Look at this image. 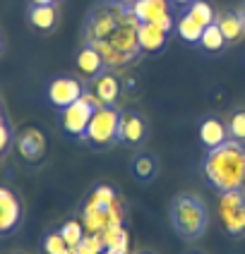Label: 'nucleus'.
<instances>
[{
	"mask_svg": "<svg viewBox=\"0 0 245 254\" xmlns=\"http://www.w3.org/2000/svg\"><path fill=\"white\" fill-rule=\"evenodd\" d=\"M86 86L80 82V79H75L70 74H58L53 77L48 86H46V99L48 103L56 108V111H63V108H68L72 106L75 101L82 99V94H84Z\"/></svg>",
	"mask_w": 245,
	"mask_h": 254,
	"instance_id": "7",
	"label": "nucleus"
},
{
	"mask_svg": "<svg viewBox=\"0 0 245 254\" xmlns=\"http://www.w3.org/2000/svg\"><path fill=\"white\" fill-rule=\"evenodd\" d=\"M14 149L27 163H39L46 154V134L34 125L22 127L14 134Z\"/></svg>",
	"mask_w": 245,
	"mask_h": 254,
	"instance_id": "10",
	"label": "nucleus"
},
{
	"mask_svg": "<svg viewBox=\"0 0 245 254\" xmlns=\"http://www.w3.org/2000/svg\"><path fill=\"white\" fill-rule=\"evenodd\" d=\"M56 2H60V0H56Z\"/></svg>",
	"mask_w": 245,
	"mask_h": 254,
	"instance_id": "37",
	"label": "nucleus"
},
{
	"mask_svg": "<svg viewBox=\"0 0 245 254\" xmlns=\"http://www.w3.org/2000/svg\"><path fill=\"white\" fill-rule=\"evenodd\" d=\"M75 67H77V72L84 77L86 82H94L99 74H103V72L108 70L103 56L94 46H89V43H82L77 48V53H75Z\"/></svg>",
	"mask_w": 245,
	"mask_h": 254,
	"instance_id": "13",
	"label": "nucleus"
},
{
	"mask_svg": "<svg viewBox=\"0 0 245 254\" xmlns=\"http://www.w3.org/2000/svg\"><path fill=\"white\" fill-rule=\"evenodd\" d=\"M197 48L204 51V53H212V56H214V53H221L224 48H229V43H226V39H224V34H221V29H219L216 22L209 24V27H204Z\"/></svg>",
	"mask_w": 245,
	"mask_h": 254,
	"instance_id": "21",
	"label": "nucleus"
},
{
	"mask_svg": "<svg viewBox=\"0 0 245 254\" xmlns=\"http://www.w3.org/2000/svg\"><path fill=\"white\" fill-rule=\"evenodd\" d=\"M118 2H125V5H135V0H118Z\"/></svg>",
	"mask_w": 245,
	"mask_h": 254,
	"instance_id": "31",
	"label": "nucleus"
},
{
	"mask_svg": "<svg viewBox=\"0 0 245 254\" xmlns=\"http://www.w3.org/2000/svg\"><path fill=\"white\" fill-rule=\"evenodd\" d=\"M89 89L103 106H115L118 99H120V82L113 74V70H106L94 82H89Z\"/></svg>",
	"mask_w": 245,
	"mask_h": 254,
	"instance_id": "16",
	"label": "nucleus"
},
{
	"mask_svg": "<svg viewBox=\"0 0 245 254\" xmlns=\"http://www.w3.org/2000/svg\"><path fill=\"white\" fill-rule=\"evenodd\" d=\"M183 10H185L200 27H209V24L216 22V10L209 0H192L187 7H183Z\"/></svg>",
	"mask_w": 245,
	"mask_h": 254,
	"instance_id": "22",
	"label": "nucleus"
},
{
	"mask_svg": "<svg viewBox=\"0 0 245 254\" xmlns=\"http://www.w3.org/2000/svg\"><path fill=\"white\" fill-rule=\"evenodd\" d=\"M103 254H113V252H103Z\"/></svg>",
	"mask_w": 245,
	"mask_h": 254,
	"instance_id": "36",
	"label": "nucleus"
},
{
	"mask_svg": "<svg viewBox=\"0 0 245 254\" xmlns=\"http://www.w3.org/2000/svg\"><path fill=\"white\" fill-rule=\"evenodd\" d=\"M63 254H75V252H72V250H68V252H63Z\"/></svg>",
	"mask_w": 245,
	"mask_h": 254,
	"instance_id": "35",
	"label": "nucleus"
},
{
	"mask_svg": "<svg viewBox=\"0 0 245 254\" xmlns=\"http://www.w3.org/2000/svg\"><path fill=\"white\" fill-rule=\"evenodd\" d=\"M226 127H229L231 139L243 141L245 144V108H236V111L226 118Z\"/></svg>",
	"mask_w": 245,
	"mask_h": 254,
	"instance_id": "24",
	"label": "nucleus"
},
{
	"mask_svg": "<svg viewBox=\"0 0 245 254\" xmlns=\"http://www.w3.org/2000/svg\"><path fill=\"white\" fill-rule=\"evenodd\" d=\"M197 139L200 144L209 151V149H214L219 144H224V141L229 139V127H226V120H221L219 115H207V118H202L200 125H197Z\"/></svg>",
	"mask_w": 245,
	"mask_h": 254,
	"instance_id": "14",
	"label": "nucleus"
},
{
	"mask_svg": "<svg viewBox=\"0 0 245 254\" xmlns=\"http://www.w3.org/2000/svg\"><path fill=\"white\" fill-rule=\"evenodd\" d=\"M137 254H154V252H152V250H140Z\"/></svg>",
	"mask_w": 245,
	"mask_h": 254,
	"instance_id": "32",
	"label": "nucleus"
},
{
	"mask_svg": "<svg viewBox=\"0 0 245 254\" xmlns=\"http://www.w3.org/2000/svg\"><path fill=\"white\" fill-rule=\"evenodd\" d=\"M22 223V201L10 187L0 185V238L14 233Z\"/></svg>",
	"mask_w": 245,
	"mask_h": 254,
	"instance_id": "11",
	"label": "nucleus"
},
{
	"mask_svg": "<svg viewBox=\"0 0 245 254\" xmlns=\"http://www.w3.org/2000/svg\"><path fill=\"white\" fill-rule=\"evenodd\" d=\"M216 24H219L229 46H236L245 36V24L243 17H241V10H221V12H216Z\"/></svg>",
	"mask_w": 245,
	"mask_h": 254,
	"instance_id": "17",
	"label": "nucleus"
},
{
	"mask_svg": "<svg viewBox=\"0 0 245 254\" xmlns=\"http://www.w3.org/2000/svg\"><path fill=\"white\" fill-rule=\"evenodd\" d=\"M70 247L65 245V240H63V235L60 233H48L46 238L41 240V252L43 254H63V252H68Z\"/></svg>",
	"mask_w": 245,
	"mask_h": 254,
	"instance_id": "25",
	"label": "nucleus"
},
{
	"mask_svg": "<svg viewBox=\"0 0 245 254\" xmlns=\"http://www.w3.org/2000/svg\"><path fill=\"white\" fill-rule=\"evenodd\" d=\"M0 123H5V113H2V108H0Z\"/></svg>",
	"mask_w": 245,
	"mask_h": 254,
	"instance_id": "34",
	"label": "nucleus"
},
{
	"mask_svg": "<svg viewBox=\"0 0 245 254\" xmlns=\"http://www.w3.org/2000/svg\"><path fill=\"white\" fill-rule=\"evenodd\" d=\"M159 173V161L152 151H140L132 158V175L137 183H152Z\"/></svg>",
	"mask_w": 245,
	"mask_h": 254,
	"instance_id": "18",
	"label": "nucleus"
},
{
	"mask_svg": "<svg viewBox=\"0 0 245 254\" xmlns=\"http://www.w3.org/2000/svg\"><path fill=\"white\" fill-rule=\"evenodd\" d=\"M219 218L231 238H245V187L219 194Z\"/></svg>",
	"mask_w": 245,
	"mask_h": 254,
	"instance_id": "5",
	"label": "nucleus"
},
{
	"mask_svg": "<svg viewBox=\"0 0 245 254\" xmlns=\"http://www.w3.org/2000/svg\"><path fill=\"white\" fill-rule=\"evenodd\" d=\"M171 34L173 31L159 27V24L140 22V27H137V41H140L142 53H147V56H159L161 51H166V46L171 41Z\"/></svg>",
	"mask_w": 245,
	"mask_h": 254,
	"instance_id": "12",
	"label": "nucleus"
},
{
	"mask_svg": "<svg viewBox=\"0 0 245 254\" xmlns=\"http://www.w3.org/2000/svg\"><path fill=\"white\" fill-rule=\"evenodd\" d=\"M241 17H243V24H245V5L241 7Z\"/></svg>",
	"mask_w": 245,
	"mask_h": 254,
	"instance_id": "33",
	"label": "nucleus"
},
{
	"mask_svg": "<svg viewBox=\"0 0 245 254\" xmlns=\"http://www.w3.org/2000/svg\"><path fill=\"white\" fill-rule=\"evenodd\" d=\"M106 252L113 254H128V230L123 226H108L103 233H99Z\"/></svg>",
	"mask_w": 245,
	"mask_h": 254,
	"instance_id": "19",
	"label": "nucleus"
},
{
	"mask_svg": "<svg viewBox=\"0 0 245 254\" xmlns=\"http://www.w3.org/2000/svg\"><path fill=\"white\" fill-rule=\"evenodd\" d=\"M149 137V123L140 111L125 108L120 111V125H118V144L130 146V149H140Z\"/></svg>",
	"mask_w": 245,
	"mask_h": 254,
	"instance_id": "8",
	"label": "nucleus"
},
{
	"mask_svg": "<svg viewBox=\"0 0 245 254\" xmlns=\"http://www.w3.org/2000/svg\"><path fill=\"white\" fill-rule=\"evenodd\" d=\"M2 51H5V39H2V31H0V56H2Z\"/></svg>",
	"mask_w": 245,
	"mask_h": 254,
	"instance_id": "30",
	"label": "nucleus"
},
{
	"mask_svg": "<svg viewBox=\"0 0 245 254\" xmlns=\"http://www.w3.org/2000/svg\"><path fill=\"white\" fill-rule=\"evenodd\" d=\"M56 0H29V5H51Z\"/></svg>",
	"mask_w": 245,
	"mask_h": 254,
	"instance_id": "29",
	"label": "nucleus"
},
{
	"mask_svg": "<svg viewBox=\"0 0 245 254\" xmlns=\"http://www.w3.org/2000/svg\"><path fill=\"white\" fill-rule=\"evenodd\" d=\"M173 5L171 0H135L132 10L137 14L140 22H152L159 27L175 31V14H173Z\"/></svg>",
	"mask_w": 245,
	"mask_h": 254,
	"instance_id": "9",
	"label": "nucleus"
},
{
	"mask_svg": "<svg viewBox=\"0 0 245 254\" xmlns=\"http://www.w3.org/2000/svg\"><path fill=\"white\" fill-rule=\"evenodd\" d=\"M60 22V12H58V5H29L27 10V24L39 34H53L58 29Z\"/></svg>",
	"mask_w": 245,
	"mask_h": 254,
	"instance_id": "15",
	"label": "nucleus"
},
{
	"mask_svg": "<svg viewBox=\"0 0 245 254\" xmlns=\"http://www.w3.org/2000/svg\"><path fill=\"white\" fill-rule=\"evenodd\" d=\"M58 233L63 235V240H65V245L70 247V250H75V247H80V242L86 238V228L82 221H75V218H70V221H65L63 226L58 228Z\"/></svg>",
	"mask_w": 245,
	"mask_h": 254,
	"instance_id": "23",
	"label": "nucleus"
},
{
	"mask_svg": "<svg viewBox=\"0 0 245 254\" xmlns=\"http://www.w3.org/2000/svg\"><path fill=\"white\" fill-rule=\"evenodd\" d=\"M140 19L132 5L118 0H99L86 12L82 27V43H89L99 51L108 70H120L135 63L142 48L137 41Z\"/></svg>",
	"mask_w": 245,
	"mask_h": 254,
	"instance_id": "1",
	"label": "nucleus"
},
{
	"mask_svg": "<svg viewBox=\"0 0 245 254\" xmlns=\"http://www.w3.org/2000/svg\"><path fill=\"white\" fill-rule=\"evenodd\" d=\"M202 31H204V27H200L190 14L183 10V12L175 17V34L183 39L185 43H192V46H197L202 39Z\"/></svg>",
	"mask_w": 245,
	"mask_h": 254,
	"instance_id": "20",
	"label": "nucleus"
},
{
	"mask_svg": "<svg viewBox=\"0 0 245 254\" xmlns=\"http://www.w3.org/2000/svg\"><path fill=\"white\" fill-rule=\"evenodd\" d=\"M10 141H12V132H10V127H7V123H0V154L10 146Z\"/></svg>",
	"mask_w": 245,
	"mask_h": 254,
	"instance_id": "27",
	"label": "nucleus"
},
{
	"mask_svg": "<svg viewBox=\"0 0 245 254\" xmlns=\"http://www.w3.org/2000/svg\"><path fill=\"white\" fill-rule=\"evenodd\" d=\"M171 2L175 5V7H187V5H190L192 0H171Z\"/></svg>",
	"mask_w": 245,
	"mask_h": 254,
	"instance_id": "28",
	"label": "nucleus"
},
{
	"mask_svg": "<svg viewBox=\"0 0 245 254\" xmlns=\"http://www.w3.org/2000/svg\"><path fill=\"white\" fill-rule=\"evenodd\" d=\"M94 111H96V108L82 96L80 101H75L72 106L63 108V111H58V125H60V129H63L68 137L84 141L86 127H89V123H91Z\"/></svg>",
	"mask_w": 245,
	"mask_h": 254,
	"instance_id": "6",
	"label": "nucleus"
},
{
	"mask_svg": "<svg viewBox=\"0 0 245 254\" xmlns=\"http://www.w3.org/2000/svg\"><path fill=\"white\" fill-rule=\"evenodd\" d=\"M168 218H171V228L175 230V235L185 242L200 240L209 226L207 204L197 194H190V192H180L171 199Z\"/></svg>",
	"mask_w": 245,
	"mask_h": 254,
	"instance_id": "3",
	"label": "nucleus"
},
{
	"mask_svg": "<svg viewBox=\"0 0 245 254\" xmlns=\"http://www.w3.org/2000/svg\"><path fill=\"white\" fill-rule=\"evenodd\" d=\"M89 199L96 201V204H101V206H111L113 201H118V194H115V190L111 185H96L94 192L89 194Z\"/></svg>",
	"mask_w": 245,
	"mask_h": 254,
	"instance_id": "26",
	"label": "nucleus"
},
{
	"mask_svg": "<svg viewBox=\"0 0 245 254\" xmlns=\"http://www.w3.org/2000/svg\"><path fill=\"white\" fill-rule=\"evenodd\" d=\"M118 125H120V108H115V106L96 108L91 115V123L86 127L84 144L96 151L115 146L118 144Z\"/></svg>",
	"mask_w": 245,
	"mask_h": 254,
	"instance_id": "4",
	"label": "nucleus"
},
{
	"mask_svg": "<svg viewBox=\"0 0 245 254\" xmlns=\"http://www.w3.org/2000/svg\"><path fill=\"white\" fill-rule=\"evenodd\" d=\"M202 175L214 192H231L245 187V144L226 139L209 149L202 161Z\"/></svg>",
	"mask_w": 245,
	"mask_h": 254,
	"instance_id": "2",
	"label": "nucleus"
}]
</instances>
